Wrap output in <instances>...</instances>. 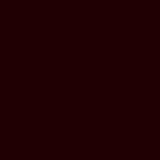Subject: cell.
I'll return each instance as SVG.
<instances>
[]
</instances>
